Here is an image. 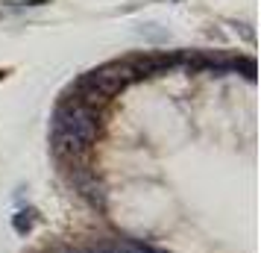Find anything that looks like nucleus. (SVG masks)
<instances>
[{"label": "nucleus", "instance_id": "nucleus-1", "mask_svg": "<svg viewBox=\"0 0 261 253\" xmlns=\"http://www.w3.org/2000/svg\"><path fill=\"white\" fill-rule=\"evenodd\" d=\"M33 224H36V212H33V209H30V212H18V215L12 218V227L18 229V233H30V229H33Z\"/></svg>", "mask_w": 261, "mask_h": 253}]
</instances>
